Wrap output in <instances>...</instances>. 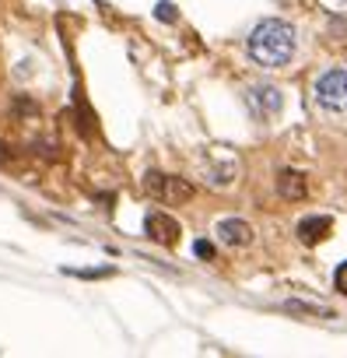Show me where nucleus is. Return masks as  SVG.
<instances>
[{"instance_id": "1", "label": "nucleus", "mask_w": 347, "mask_h": 358, "mask_svg": "<svg viewBox=\"0 0 347 358\" xmlns=\"http://www.w3.org/2000/svg\"><path fill=\"white\" fill-rule=\"evenodd\" d=\"M295 50H298V36H295V29H291L288 22H281V18L260 22V25L249 32V39H246L249 60H253L256 67H267V71L284 67V64L295 57Z\"/></svg>"}, {"instance_id": "5", "label": "nucleus", "mask_w": 347, "mask_h": 358, "mask_svg": "<svg viewBox=\"0 0 347 358\" xmlns=\"http://www.w3.org/2000/svg\"><path fill=\"white\" fill-rule=\"evenodd\" d=\"M214 236H218L225 246H232V250H246V246H253V239H256L253 225L242 222V218H225V222H218Z\"/></svg>"}, {"instance_id": "8", "label": "nucleus", "mask_w": 347, "mask_h": 358, "mask_svg": "<svg viewBox=\"0 0 347 358\" xmlns=\"http://www.w3.org/2000/svg\"><path fill=\"white\" fill-rule=\"evenodd\" d=\"M330 229H333V222H330L326 215H309V218L298 222L295 236H298L305 246H316V243H323V239L330 236Z\"/></svg>"}, {"instance_id": "6", "label": "nucleus", "mask_w": 347, "mask_h": 358, "mask_svg": "<svg viewBox=\"0 0 347 358\" xmlns=\"http://www.w3.org/2000/svg\"><path fill=\"white\" fill-rule=\"evenodd\" d=\"M246 102H249V109L256 113V116H263V120H270V116H277L281 113V92L274 88V85H253L249 88V95H246Z\"/></svg>"}, {"instance_id": "11", "label": "nucleus", "mask_w": 347, "mask_h": 358, "mask_svg": "<svg viewBox=\"0 0 347 358\" xmlns=\"http://www.w3.org/2000/svg\"><path fill=\"white\" fill-rule=\"evenodd\" d=\"M158 18H161V22H176V11H172V4H165V0H161V4H158Z\"/></svg>"}, {"instance_id": "9", "label": "nucleus", "mask_w": 347, "mask_h": 358, "mask_svg": "<svg viewBox=\"0 0 347 358\" xmlns=\"http://www.w3.org/2000/svg\"><path fill=\"white\" fill-rule=\"evenodd\" d=\"M193 253H197L200 260H214V246H211L207 239H200V243H193Z\"/></svg>"}, {"instance_id": "4", "label": "nucleus", "mask_w": 347, "mask_h": 358, "mask_svg": "<svg viewBox=\"0 0 347 358\" xmlns=\"http://www.w3.org/2000/svg\"><path fill=\"white\" fill-rule=\"evenodd\" d=\"M144 232H147V239L158 243V246H176L179 236H183L179 222L172 218V215H165V211H151V215L144 218Z\"/></svg>"}, {"instance_id": "3", "label": "nucleus", "mask_w": 347, "mask_h": 358, "mask_svg": "<svg viewBox=\"0 0 347 358\" xmlns=\"http://www.w3.org/2000/svg\"><path fill=\"white\" fill-rule=\"evenodd\" d=\"M144 187L147 194H154L161 204H186L193 197V187L179 176H165V172H147L144 176Z\"/></svg>"}, {"instance_id": "2", "label": "nucleus", "mask_w": 347, "mask_h": 358, "mask_svg": "<svg viewBox=\"0 0 347 358\" xmlns=\"http://www.w3.org/2000/svg\"><path fill=\"white\" fill-rule=\"evenodd\" d=\"M316 102L330 113H347V71L333 67L316 81Z\"/></svg>"}, {"instance_id": "7", "label": "nucleus", "mask_w": 347, "mask_h": 358, "mask_svg": "<svg viewBox=\"0 0 347 358\" xmlns=\"http://www.w3.org/2000/svg\"><path fill=\"white\" fill-rule=\"evenodd\" d=\"M277 194H281V201H291V204L305 201V194H309L305 176H302L298 169H284V172L277 176Z\"/></svg>"}, {"instance_id": "10", "label": "nucleus", "mask_w": 347, "mask_h": 358, "mask_svg": "<svg viewBox=\"0 0 347 358\" xmlns=\"http://www.w3.org/2000/svg\"><path fill=\"white\" fill-rule=\"evenodd\" d=\"M333 285H337V292H340V295H347V264H340V267H337Z\"/></svg>"}]
</instances>
